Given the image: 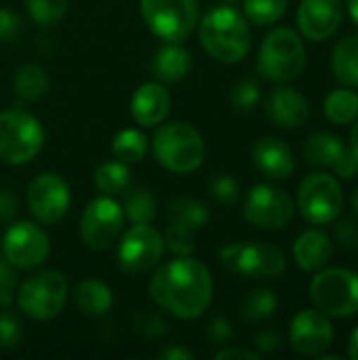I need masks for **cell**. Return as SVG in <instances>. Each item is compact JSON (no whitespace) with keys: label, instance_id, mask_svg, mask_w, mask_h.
<instances>
[{"label":"cell","instance_id":"f1b7e54d","mask_svg":"<svg viewBox=\"0 0 358 360\" xmlns=\"http://www.w3.org/2000/svg\"><path fill=\"white\" fill-rule=\"evenodd\" d=\"M146 152H148V139L137 129H124V131L116 133V137L112 141L114 158L124 162V165H133V162L143 160Z\"/></svg>","mask_w":358,"mask_h":360},{"label":"cell","instance_id":"8992f818","mask_svg":"<svg viewBox=\"0 0 358 360\" xmlns=\"http://www.w3.org/2000/svg\"><path fill=\"white\" fill-rule=\"evenodd\" d=\"M310 300L327 316H354L358 312V274L346 268L319 270L310 283Z\"/></svg>","mask_w":358,"mask_h":360},{"label":"cell","instance_id":"d4e9b609","mask_svg":"<svg viewBox=\"0 0 358 360\" xmlns=\"http://www.w3.org/2000/svg\"><path fill=\"white\" fill-rule=\"evenodd\" d=\"M344 148L346 146L342 143V139L338 135L321 131L306 139L304 158H306V162H310L314 167H333V162L338 160V156L342 154Z\"/></svg>","mask_w":358,"mask_h":360},{"label":"cell","instance_id":"c3c4849f","mask_svg":"<svg viewBox=\"0 0 358 360\" xmlns=\"http://www.w3.org/2000/svg\"><path fill=\"white\" fill-rule=\"evenodd\" d=\"M162 360H194L196 359V354L194 352H190L188 348H184V346H173V348H167V350H162L160 354H158Z\"/></svg>","mask_w":358,"mask_h":360},{"label":"cell","instance_id":"44dd1931","mask_svg":"<svg viewBox=\"0 0 358 360\" xmlns=\"http://www.w3.org/2000/svg\"><path fill=\"white\" fill-rule=\"evenodd\" d=\"M333 257L331 238L321 230H306L293 245V259L306 272L323 270Z\"/></svg>","mask_w":358,"mask_h":360},{"label":"cell","instance_id":"cb8c5ba5","mask_svg":"<svg viewBox=\"0 0 358 360\" xmlns=\"http://www.w3.org/2000/svg\"><path fill=\"white\" fill-rule=\"evenodd\" d=\"M331 68L335 78L350 86H358V36H344L331 55Z\"/></svg>","mask_w":358,"mask_h":360},{"label":"cell","instance_id":"7bdbcfd3","mask_svg":"<svg viewBox=\"0 0 358 360\" xmlns=\"http://www.w3.org/2000/svg\"><path fill=\"white\" fill-rule=\"evenodd\" d=\"M333 169L340 177L352 179L358 175V156L352 152V148H344L338 160L333 162Z\"/></svg>","mask_w":358,"mask_h":360},{"label":"cell","instance_id":"5bb4252c","mask_svg":"<svg viewBox=\"0 0 358 360\" xmlns=\"http://www.w3.org/2000/svg\"><path fill=\"white\" fill-rule=\"evenodd\" d=\"M49 236L32 221H17L2 234V255L19 270H32L49 257Z\"/></svg>","mask_w":358,"mask_h":360},{"label":"cell","instance_id":"d6986e66","mask_svg":"<svg viewBox=\"0 0 358 360\" xmlns=\"http://www.w3.org/2000/svg\"><path fill=\"white\" fill-rule=\"evenodd\" d=\"M171 110V95L160 82L141 84L131 97V114L141 127L160 124Z\"/></svg>","mask_w":358,"mask_h":360},{"label":"cell","instance_id":"2e32d148","mask_svg":"<svg viewBox=\"0 0 358 360\" xmlns=\"http://www.w3.org/2000/svg\"><path fill=\"white\" fill-rule=\"evenodd\" d=\"M291 348L304 356H323L333 344V327L325 312L302 310L289 329Z\"/></svg>","mask_w":358,"mask_h":360},{"label":"cell","instance_id":"d6a6232c","mask_svg":"<svg viewBox=\"0 0 358 360\" xmlns=\"http://www.w3.org/2000/svg\"><path fill=\"white\" fill-rule=\"evenodd\" d=\"M287 11V0H245V15L255 25H270Z\"/></svg>","mask_w":358,"mask_h":360},{"label":"cell","instance_id":"1f68e13d","mask_svg":"<svg viewBox=\"0 0 358 360\" xmlns=\"http://www.w3.org/2000/svg\"><path fill=\"white\" fill-rule=\"evenodd\" d=\"M122 211L127 213L131 224H150L156 217V198L143 188L133 190L127 196Z\"/></svg>","mask_w":358,"mask_h":360},{"label":"cell","instance_id":"7dc6e473","mask_svg":"<svg viewBox=\"0 0 358 360\" xmlns=\"http://www.w3.org/2000/svg\"><path fill=\"white\" fill-rule=\"evenodd\" d=\"M228 359H245V360H260L257 352L245 350V348H228V350H219L215 354V360H228Z\"/></svg>","mask_w":358,"mask_h":360},{"label":"cell","instance_id":"ee69618b","mask_svg":"<svg viewBox=\"0 0 358 360\" xmlns=\"http://www.w3.org/2000/svg\"><path fill=\"white\" fill-rule=\"evenodd\" d=\"M335 240L344 249H357L358 247V224L352 219H342L335 226Z\"/></svg>","mask_w":358,"mask_h":360},{"label":"cell","instance_id":"74e56055","mask_svg":"<svg viewBox=\"0 0 358 360\" xmlns=\"http://www.w3.org/2000/svg\"><path fill=\"white\" fill-rule=\"evenodd\" d=\"M21 323L17 321L15 314L11 312H2L0 314V348L13 350L15 346H19L21 342Z\"/></svg>","mask_w":358,"mask_h":360},{"label":"cell","instance_id":"3957f363","mask_svg":"<svg viewBox=\"0 0 358 360\" xmlns=\"http://www.w3.org/2000/svg\"><path fill=\"white\" fill-rule=\"evenodd\" d=\"M152 150L156 160L177 175L196 171L207 154L203 135L188 122H169L158 127Z\"/></svg>","mask_w":358,"mask_h":360},{"label":"cell","instance_id":"5b68a950","mask_svg":"<svg viewBox=\"0 0 358 360\" xmlns=\"http://www.w3.org/2000/svg\"><path fill=\"white\" fill-rule=\"evenodd\" d=\"M44 131L36 116L23 110L0 112V162L25 165L42 150Z\"/></svg>","mask_w":358,"mask_h":360},{"label":"cell","instance_id":"6da1fadb","mask_svg":"<svg viewBox=\"0 0 358 360\" xmlns=\"http://www.w3.org/2000/svg\"><path fill=\"white\" fill-rule=\"evenodd\" d=\"M150 297L175 319H196L213 300L211 272L203 262L190 255H179L154 272L150 281Z\"/></svg>","mask_w":358,"mask_h":360},{"label":"cell","instance_id":"816d5d0a","mask_svg":"<svg viewBox=\"0 0 358 360\" xmlns=\"http://www.w3.org/2000/svg\"><path fill=\"white\" fill-rule=\"evenodd\" d=\"M348 13H350L352 21L358 25V0H348Z\"/></svg>","mask_w":358,"mask_h":360},{"label":"cell","instance_id":"ba28073f","mask_svg":"<svg viewBox=\"0 0 358 360\" xmlns=\"http://www.w3.org/2000/svg\"><path fill=\"white\" fill-rule=\"evenodd\" d=\"M217 255L230 272L249 278H276L287 270L285 253L268 243H232Z\"/></svg>","mask_w":358,"mask_h":360},{"label":"cell","instance_id":"bcb514c9","mask_svg":"<svg viewBox=\"0 0 358 360\" xmlns=\"http://www.w3.org/2000/svg\"><path fill=\"white\" fill-rule=\"evenodd\" d=\"M17 213V198L11 190L0 188V221H11Z\"/></svg>","mask_w":358,"mask_h":360},{"label":"cell","instance_id":"f35d334b","mask_svg":"<svg viewBox=\"0 0 358 360\" xmlns=\"http://www.w3.org/2000/svg\"><path fill=\"white\" fill-rule=\"evenodd\" d=\"M15 287H17L15 266H11L8 259L0 255V306L2 308H8L13 304Z\"/></svg>","mask_w":358,"mask_h":360},{"label":"cell","instance_id":"836d02e7","mask_svg":"<svg viewBox=\"0 0 358 360\" xmlns=\"http://www.w3.org/2000/svg\"><path fill=\"white\" fill-rule=\"evenodd\" d=\"M68 4L70 0H25L30 17L42 27L59 23L68 13Z\"/></svg>","mask_w":358,"mask_h":360},{"label":"cell","instance_id":"4dcf8cb0","mask_svg":"<svg viewBox=\"0 0 358 360\" xmlns=\"http://www.w3.org/2000/svg\"><path fill=\"white\" fill-rule=\"evenodd\" d=\"M276 306H279V297L274 295V291L255 289L247 293L245 300L241 302V316L249 323H257L272 316L276 312Z\"/></svg>","mask_w":358,"mask_h":360},{"label":"cell","instance_id":"681fc988","mask_svg":"<svg viewBox=\"0 0 358 360\" xmlns=\"http://www.w3.org/2000/svg\"><path fill=\"white\" fill-rule=\"evenodd\" d=\"M348 356L352 360H358V327L350 335V344H348Z\"/></svg>","mask_w":358,"mask_h":360},{"label":"cell","instance_id":"ac0fdd59","mask_svg":"<svg viewBox=\"0 0 358 360\" xmlns=\"http://www.w3.org/2000/svg\"><path fill=\"white\" fill-rule=\"evenodd\" d=\"M266 112L274 124L283 129H298L308 120L310 105L300 91L291 86H279L276 91L270 93L266 101Z\"/></svg>","mask_w":358,"mask_h":360},{"label":"cell","instance_id":"db71d44e","mask_svg":"<svg viewBox=\"0 0 358 360\" xmlns=\"http://www.w3.org/2000/svg\"><path fill=\"white\" fill-rule=\"evenodd\" d=\"M226 2H228V4H232V2H238V0H226Z\"/></svg>","mask_w":358,"mask_h":360},{"label":"cell","instance_id":"ab89813d","mask_svg":"<svg viewBox=\"0 0 358 360\" xmlns=\"http://www.w3.org/2000/svg\"><path fill=\"white\" fill-rule=\"evenodd\" d=\"M21 30V17L8 8H0V42H13Z\"/></svg>","mask_w":358,"mask_h":360},{"label":"cell","instance_id":"f6af8a7d","mask_svg":"<svg viewBox=\"0 0 358 360\" xmlns=\"http://www.w3.org/2000/svg\"><path fill=\"white\" fill-rule=\"evenodd\" d=\"M281 344H283V340H281V335H279L274 329H264V331H260V333L255 335V346H257L260 352H264V354H274V352H279V350H281Z\"/></svg>","mask_w":358,"mask_h":360},{"label":"cell","instance_id":"7402d4cb","mask_svg":"<svg viewBox=\"0 0 358 360\" xmlns=\"http://www.w3.org/2000/svg\"><path fill=\"white\" fill-rule=\"evenodd\" d=\"M192 68V55L179 42H167L154 55V74L162 82H179Z\"/></svg>","mask_w":358,"mask_h":360},{"label":"cell","instance_id":"8d00e7d4","mask_svg":"<svg viewBox=\"0 0 358 360\" xmlns=\"http://www.w3.org/2000/svg\"><path fill=\"white\" fill-rule=\"evenodd\" d=\"M211 194H213V198H215L219 205L232 207V205H236V200H238V196H241V186H238V181H236L232 175L219 173V175H215L213 181H211Z\"/></svg>","mask_w":358,"mask_h":360},{"label":"cell","instance_id":"f907efd6","mask_svg":"<svg viewBox=\"0 0 358 360\" xmlns=\"http://www.w3.org/2000/svg\"><path fill=\"white\" fill-rule=\"evenodd\" d=\"M350 148H352V152L358 156V116H357V120H354L352 133H350Z\"/></svg>","mask_w":358,"mask_h":360},{"label":"cell","instance_id":"f546056e","mask_svg":"<svg viewBox=\"0 0 358 360\" xmlns=\"http://www.w3.org/2000/svg\"><path fill=\"white\" fill-rule=\"evenodd\" d=\"M167 217H169V221H177V224H184L192 230H200L209 221V211L196 198L184 196V198H175L173 202H169Z\"/></svg>","mask_w":358,"mask_h":360},{"label":"cell","instance_id":"9a60e30c","mask_svg":"<svg viewBox=\"0 0 358 360\" xmlns=\"http://www.w3.org/2000/svg\"><path fill=\"white\" fill-rule=\"evenodd\" d=\"M25 200L36 221L53 226L61 221L70 209V186L57 173H40L30 184Z\"/></svg>","mask_w":358,"mask_h":360},{"label":"cell","instance_id":"e0dca14e","mask_svg":"<svg viewBox=\"0 0 358 360\" xmlns=\"http://www.w3.org/2000/svg\"><path fill=\"white\" fill-rule=\"evenodd\" d=\"M342 19V0H302L298 8V27L312 42L327 40L331 34H335Z\"/></svg>","mask_w":358,"mask_h":360},{"label":"cell","instance_id":"52a82bcc","mask_svg":"<svg viewBox=\"0 0 358 360\" xmlns=\"http://www.w3.org/2000/svg\"><path fill=\"white\" fill-rule=\"evenodd\" d=\"M141 17L165 42H184L198 23V0H141Z\"/></svg>","mask_w":358,"mask_h":360},{"label":"cell","instance_id":"484cf974","mask_svg":"<svg viewBox=\"0 0 358 360\" xmlns=\"http://www.w3.org/2000/svg\"><path fill=\"white\" fill-rule=\"evenodd\" d=\"M13 89L15 95L23 101H38L49 91V76L44 68L36 63H27L19 68L13 76Z\"/></svg>","mask_w":358,"mask_h":360},{"label":"cell","instance_id":"9c48e42d","mask_svg":"<svg viewBox=\"0 0 358 360\" xmlns=\"http://www.w3.org/2000/svg\"><path fill=\"white\" fill-rule=\"evenodd\" d=\"M65 300H68V281L57 270H46L27 278L17 293L21 312L36 321H49L57 316L63 310Z\"/></svg>","mask_w":358,"mask_h":360},{"label":"cell","instance_id":"d590c367","mask_svg":"<svg viewBox=\"0 0 358 360\" xmlns=\"http://www.w3.org/2000/svg\"><path fill=\"white\" fill-rule=\"evenodd\" d=\"M260 97H262V89H260L257 80H253V78L238 80L232 89V95H230L232 105L238 112H251L260 103Z\"/></svg>","mask_w":358,"mask_h":360},{"label":"cell","instance_id":"ffe728a7","mask_svg":"<svg viewBox=\"0 0 358 360\" xmlns=\"http://www.w3.org/2000/svg\"><path fill=\"white\" fill-rule=\"evenodd\" d=\"M255 167L272 179H287L295 171V158L291 148L279 137H262L253 146Z\"/></svg>","mask_w":358,"mask_h":360},{"label":"cell","instance_id":"e575fe53","mask_svg":"<svg viewBox=\"0 0 358 360\" xmlns=\"http://www.w3.org/2000/svg\"><path fill=\"white\" fill-rule=\"evenodd\" d=\"M165 247H169V251L179 257V255H190L196 247V230L177 224V221H169L167 232H165Z\"/></svg>","mask_w":358,"mask_h":360},{"label":"cell","instance_id":"4316f807","mask_svg":"<svg viewBox=\"0 0 358 360\" xmlns=\"http://www.w3.org/2000/svg\"><path fill=\"white\" fill-rule=\"evenodd\" d=\"M325 116L333 124H350L358 116V93L346 89H335L325 97Z\"/></svg>","mask_w":358,"mask_h":360},{"label":"cell","instance_id":"7a4b0ae2","mask_svg":"<svg viewBox=\"0 0 358 360\" xmlns=\"http://www.w3.org/2000/svg\"><path fill=\"white\" fill-rule=\"evenodd\" d=\"M203 49L222 63H236L251 49V30L247 19L232 6H215L198 21Z\"/></svg>","mask_w":358,"mask_h":360},{"label":"cell","instance_id":"60d3db41","mask_svg":"<svg viewBox=\"0 0 358 360\" xmlns=\"http://www.w3.org/2000/svg\"><path fill=\"white\" fill-rule=\"evenodd\" d=\"M135 329H139L146 338H160L162 333H167L165 321L150 312H141L135 316Z\"/></svg>","mask_w":358,"mask_h":360},{"label":"cell","instance_id":"8fae6325","mask_svg":"<svg viewBox=\"0 0 358 360\" xmlns=\"http://www.w3.org/2000/svg\"><path fill=\"white\" fill-rule=\"evenodd\" d=\"M162 253H165L162 234L150 224H133L131 230L124 232L118 245V253H116L118 268L124 274L139 276L150 272L154 266H158Z\"/></svg>","mask_w":358,"mask_h":360},{"label":"cell","instance_id":"4fadbf2b","mask_svg":"<svg viewBox=\"0 0 358 360\" xmlns=\"http://www.w3.org/2000/svg\"><path fill=\"white\" fill-rule=\"evenodd\" d=\"M122 224V207L110 196H99L91 200L80 215V238L93 251L110 249L112 243L118 238Z\"/></svg>","mask_w":358,"mask_h":360},{"label":"cell","instance_id":"f5cc1de1","mask_svg":"<svg viewBox=\"0 0 358 360\" xmlns=\"http://www.w3.org/2000/svg\"><path fill=\"white\" fill-rule=\"evenodd\" d=\"M352 209H354V213L358 215V190L352 194Z\"/></svg>","mask_w":358,"mask_h":360},{"label":"cell","instance_id":"83f0119b","mask_svg":"<svg viewBox=\"0 0 358 360\" xmlns=\"http://www.w3.org/2000/svg\"><path fill=\"white\" fill-rule=\"evenodd\" d=\"M129 184H131V171L120 160L103 162L95 171V186L106 196H116V194L127 192Z\"/></svg>","mask_w":358,"mask_h":360},{"label":"cell","instance_id":"603a6c76","mask_svg":"<svg viewBox=\"0 0 358 360\" xmlns=\"http://www.w3.org/2000/svg\"><path fill=\"white\" fill-rule=\"evenodd\" d=\"M74 304L78 312L87 316H103L112 310L114 306V295L110 287L101 281L87 278L80 281L74 289Z\"/></svg>","mask_w":358,"mask_h":360},{"label":"cell","instance_id":"277c9868","mask_svg":"<svg viewBox=\"0 0 358 360\" xmlns=\"http://www.w3.org/2000/svg\"><path fill=\"white\" fill-rule=\"evenodd\" d=\"M306 68V46L298 32L289 27L272 30L257 57V74L270 82H291L300 78Z\"/></svg>","mask_w":358,"mask_h":360},{"label":"cell","instance_id":"7c38bea8","mask_svg":"<svg viewBox=\"0 0 358 360\" xmlns=\"http://www.w3.org/2000/svg\"><path fill=\"white\" fill-rule=\"evenodd\" d=\"M293 215L295 205L291 196L268 184L253 186L243 205V217L262 230H283L291 224Z\"/></svg>","mask_w":358,"mask_h":360},{"label":"cell","instance_id":"b9f144b4","mask_svg":"<svg viewBox=\"0 0 358 360\" xmlns=\"http://www.w3.org/2000/svg\"><path fill=\"white\" fill-rule=\"evenodd\" d=\"M205 335H207V340L211 344L222 346V344H226L232 338V323L228 319L217 316V319L209 321V325L205 327Z\"/></svg>","mask_w":358,"mask_h":360},{"label":"cell","instance_id":"30bf717a","mask_svg":"<svg viewBox=\"0 0 358 360\" xmlns=\"http://www.w3.org/2000/svg\"><path fill=\"white\" fill-rule=\"evenodd\" d=\"M298 207L308 224L327 226L340 217L344 209V192L335 177L327 173H314L302 181L298 192Z\"/></svg>","mask_w":358,"mask_h":360}]
</instances>
